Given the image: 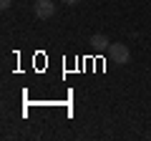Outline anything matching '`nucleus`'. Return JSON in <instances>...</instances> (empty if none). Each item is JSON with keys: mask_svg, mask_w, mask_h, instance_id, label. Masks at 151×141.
Returning a JSON list of instances; mask_svg holds the SVG:
<instances>
[{"mask_svg": "<svg viewBox=\"0 0 151 141\" xmlns=\"http://www.w3.org/2000/svg\"><path fill=\"white\" fill-rule=\"evenodd\" d=\"M108 58H111L116 65H126L131 60L129 45H126V43H111V48H108Z\"/></svg>", "mask_w": 151, "mask_h": 141, "instance_id": "1", "label": "nucleus"}, {"mask_svg": "<svg viewBox=\"0 0 151 141\" xmlns=\"http://www.w3.org/2000/svg\"><path fill=\"white\" fill-rule=\"evenodd\" d=\"M33 13H35V18H40V20H48L55 13V3H50V0H35Z\"/></svg>", "mask_w": 151, "mask_h": 141, "instance_id": "2", "label": "nucleus"}, {"mask_svg": "<svg viewBox=\"0 0 151 141\" xmlns=\"http://www.w3.org/2000/svg\"><path fill=\"white\" fill-rule=\"evenodd\" d=\"M88 43H91V48L96 50V53H103V50L111 48V40H108L103 33H96V35H91V40H88Z\"/></svg>", "mask_w": 151, "mask_h": 141, "instance_id": "3", "label": "nucleus"}, {"mask_svg": "<svg viewBox=\"0 0 151 141\" xmlns=\"http://www.w3.org/2000/svg\"><path fill=\"white\" fill-rule=\"evenodd\" d=\"M10 3H13V0H0V8H3V10H8V8H10Z\"/></svg>", "mask_w": 151, "mask_h": 141, "instance_id": "4", "label": "nucleus"}, {"mask_svg": "<svg viewBox=\"0 0 151 141\" xmlns=\"http://www.w3.org/2000/svg\"><path fill=\"white\" fill-rule=\"evenodd\" d=\"M60 3H65V5H76V3H81V0H60Z\"/></svg>", "mask_w": 151, "mask_h": 141, "instance_id": "5", "label": "nucleus"}]
</instances>
